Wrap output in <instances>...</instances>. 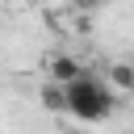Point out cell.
<instances>
[{"label": "cell", "instance_id": "1", "mask_svg": "<svg viewBox=\"0 0 134 134\" xmlns=\"http://www.w3.org/2000/svg\"><path fill=\"white\" fill-rule=\"evenodd\" d=\"M117 109H121V105L113 100V92H109V88L100 84V75H92V71H84L80 80H71V84L63 88V113L75 117L80 126H100V121H109Z\"/></svg>", "mask_w": 134, "mask_h": 134}, {"label": "cell", "instance_id": "2", "mask_svg": "<svg viewBox=\"0 0 134 134\" xmlns=\"http://www.w3.org/2000/svg\"><path fill=\"white\" fill-rule=\"evenodd\" d=\"M88 67L80 63V54H71V50H59V54H50L46 59V84H54V88H67L71 80H80Z\"/></svg>", "mask_w": 134, "mask_h": 134}, {"label": "cell", "instance_id": "3", "mask_svg": "<svg viewBox=\"0 0 134 134\" xmlns=\"http://www.w3.org/2000/svg\"><path fill=\"white\" fill-rule=\"evenodd\" d=\"M100 84L113 92V100H117V105H126V96L134 92V67H130L126 59H117V63H109V67H105Z\"/></svg>", "mask_w": 134, "mask_h": 134}, {"label": "cell", "instance_id": "4", "mask_svg": "<svg viewBox=\"0 0 134 134\" xmlns=\"http://www.w3.org/2000/svg\"><path fill=\"white\" fill-rule=\"evenodd\" d=\"M42 109H50V113H63V88H54V84H42Z\"/></svg>", "mask_w": 134, "mask_h": 134}]
</instances>
